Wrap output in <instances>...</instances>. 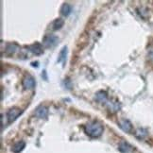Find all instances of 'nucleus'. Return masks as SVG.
Segmentation results:
<instances>
[{"mask_svg": "<svg viewBox=\"0 0 153 153\" xmlns=\"http://www.w3.org/2000/svg\"><path fill=\"white\" fill-rule=\"evenodd\" d=\"M84 131L88 136L92 138H98L103 133V126L97 121H93L84 126Z\"/></svg>", "mask_w": 153, "mask_h": 153, "instance_id": "1", "label": "nucleus"}, {"mask_svg": "<svg viewBox=\"0 0 153 153\" xmlns=\"http://www.w3.org/2000/svg\"><path fill=\"white\" fill-rule=\"evenodd\" d=\"M58 41H59V39L57 36H55V35L46 34L43 39V44L45 48H53V46H55L58 44Z\"/></svg>", "mask_w": 153, "mask_h": 153, "instance_id": "2", "label": "nucleus"}, {"mask_svg": "<svg viewBox=\"0 0 153 153\" xmlns=\"http://www.w3.org/2000/svg\"><path fill=\"white\" fill-rule=\"evenodd\" d=\"M23 113V111L17 107H13L8 111L7 113V118H8V122L9 123H13L14 122L18 117L20 116V114Z\"/></svg>", "mask_w": 153, "mask_h": 153, "instance_id": "3", "label": "nucleus"}, {"mask_svg": "<svg viewBox=\"0 0 153 153\" xmlns=\"http://www.w3.org/2000/svg\"><path fill=\"white\" fill-rule=\"evenodd\" d=\"M22 85L23 87L25 88V89H28V90H30V89H34L35 88V85H36V82H35V79L33 76H26L24 79H23L22 80Z\"/></svg>", "mask_w": 153, "mask_h": 153, "instance_id": "4", "label": "nucleus"}, {"mask_svg": "<svg viewBox=\"0 0 153 153\" xmlns=\"http://www.w3.org/2000/svg\"><path fill=\"white\" fill-rule=\"evenodd\" d=\"M35 115H36L38 118H46V116L48 115V109L45 107V106L41 105L35 111Z\"/></svg>", "mask_w": 153, "mask_h": 153, "instance_id": "5", "label": "nucleus"}, {"mask_svg": "<svg viewBox=\"0 0 153 153\" xmlns=\"http://www.w3.org/2000/svg\"><path fill=\"white\" fill-rule=\"evenodd\" d=\"M28 50L30 51L31 53H33L34 55H36V56L42 55L44 53L43 46L41 45L39 43H36V44H33L31 45H29L28 46Z\"/></svg>", "mask_w": 153, "mask_h": 153, "instance_id": "6", "label": "nucleus"}, {"mask_svg": "<svg viewBox=\"0 0 153 153\" xmlns=\"http://www.w3.org/2000/svg\"><path fill=\"white\" fill-rule=\"evenodd\" d=\"M119 127L122 131L125 132H131L132 131V125L131 123L127 119H122L119 121Z\"/></svg>", "mask_w": 153, "mask_h": 153, "instance_id": "7", "label": "nucleus"}, {"mask_svg": "<svg viewBox=\"0 0 153 153\" xmlns=\"http://www.w3.org/2000/svg\"><path fill=\"white\" fill-rule=\"evenodd\" d=\"M19 48L18 45H16L14 43L13 44H8L6 45V48H5V53L7 56H13L14 53L17 51V49Z\"/></svg>", "mask_w": 153, "mask_h": 153, "instance_id": "8", "label": "nucleus"}, {"mask_svg": "<svg viewBox=\"0 0 153 153\" xmlns=\"http://www.w3.org/2000/svg\"><path fill=\"white\" fill-rule=\"evenodd\" d=\"M96 99L98 103H106L108 101V95L105 91H99L96 94Z\"/></svg>", "mask_w": 153, "mask_h": 153, "instance_id": "9", "label": "nucleus"}, {"mask_svg": "<svg viewBox=\"0 0 153 153\" xmlns=\"http://www.w3.org/2000/svg\"><path fill=\"white\" fill-rule=\"evenodd\" d=\"M71 11H72V7H71V5L68 4V3H64L62 6V8H61V14L63 15V16H68L70 13H71Z\"/></svg>", "mask_w": 153, "mask_h": 153, "instance_id": "10", "label": "nucleus"}, {"mask_svg": "<svg viewBox=\"0 0 153 153\" xmlns=\"http://www.w3.org/2000/svg\"><path fill=\"white\" fill-rule=\"evenodd\" d=\"M107 107L111 111L115 113V111H118L120 110L121 105H120V103L118 101H115V102L111 101V102H107Z\"/></svg>", "mask_w": 153, "mask_h": 153, "instance_id": "11", "label": "nucleus"}, {"mask_svg": "<svg viewBox=\"0 0 153 153\" xmlns=\"http://www.w3.org/2000/svg\"><path fill=\"white\" fill-rule=\"evenodd\" d=\"M25 146H26V143L24 142V141H20V142L16 143L13 146V149H11V151H13V153H20L23 149H25Z\"/></svg>", "mask_w": 153, "mask_h": 153, "instance_id": "12", "label": "nucleus"}, {"mask_svg": "<svg viewBox=\"0 0 153 153\" xmlns=\"http://www.w3.org/2000/svg\"><path fill=\"white\" fill-rule=\"evenodd\" d=\"M63 24H64V20L62 18H58V19L53 21L52 29H53V30H58V29H61L63 27Z\"/></svg>", "mask_w": 153, "mask_h": 153, "instance_id": "13", "label": "nucleus"}, {"mask_svg": "<svg viewBox=\"0 0 153 153\" xmlns=\"http://www.w3.org/2000/svg\"><path fill=\"white\" fill-rule=\"evenodd\" d=\"M66 56H67V48L66 46H63L62 49L60 52V55H59L58 58V62H62L65 63V60H66Z\"/></svg>", "mask_w": 153, "mask_h": 153, "instance_id": "14", "label": "nucleus"}, {"mask_svg": "<svg viewBox=\"0 0 153 153\" xmlns=\"http://www.w3.org/2000/svg\"><path fill=\"white\" fill-rule=\"evenodd\" d=\"M131 149V146H129L127 142H121L119 145V150L122 153H128Z\"/></svg>", "mask_w": 153, "mask_h": 153, "instance_id": "15", "label": "nucleus"}, {"mask_svg": "<svg viewBox=\"0 0 153 153\" xmlns=\"http://www.w3.org/2000/svg\"><path fill=\"white\" fill-rule=\"evenodd\" d=\"M146 135H148V131L145 128H138L136 131H135V136H136L138 139H144Z\"/></svg>", "mask_w": 153, "mask_h": 153, "instance_id": "16", "label": "nucleus"}, {"mask_svg": "<svg viewBox=\"0 0 153 153\" xmlns=\"http://www.w3.org/2000/svg\"><path fill=\"white\" fill-rule=\"evenodd\" d=\"M64 85H65V87L67 88V89H70V88L72 87L71 80H70L69 79H66L65 80H64Z\"/></svg>", "mask_w": 153, "mask_h": 153, "instance_id": "17", "label": "nucleus"}, {"mask_svg": "<svg viewBox=\"0 0 153 153\" xmlns=\"http://www.w3.org/2000/svg\"><path fill=\"white\" fill-rule=\"evenodd\" d=\"M31 65H32V66H36V67H37V66H38V62H32V63H31Z\"/></svg>", "mask_w": 153, "mask_h": 153, "instance_id": "18", "label": "nucleus"}]
</instances>
